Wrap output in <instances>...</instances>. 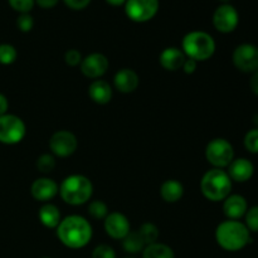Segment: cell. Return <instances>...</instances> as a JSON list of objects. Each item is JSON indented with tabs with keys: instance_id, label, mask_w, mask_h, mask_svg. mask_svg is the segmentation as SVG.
I'll return each mask as SVG.
<instances>
[{
	"instance_id": "20",
	"label": "cell",
	"mask_w": 258,
	"mask_h": 258,
	"mask_svg": "<svg viewBox=\"0 0 258 258\" xmlns=\"http://www.w3.org/2000/svg\"><path fill=\"white\" fill-rule=\"evenodd\" d=\"M184 194L183 184L175 179H169L163 183L160 188V196L166 203H176Z\"/></svg>"
},
{
	"instance_id": "21",
	"label": "cell",
	"mask_w": 258,
	"mask_h": 258,
	"mask_svg": "<svg viewBox=\"0 0 258 258\" xmlns=\"http://www.w3.org/2000/svg\"><path fill=\"white\" fill-rule=\"evenodd\" d=\"M38 217H39L40 223L47 227V228H57L58 224L62 221L58 207L50 203H45L40 207L39 212H38Z\"/></svg>"
},
{
	"instance_id": "41",
	"label": "cell",
	"mask_w": 258,
	"mask_h": 258,
	"mask_svg": "<svg viewBox=\"0 0 258 258\" xmlns=\"http://www.w3.org/2000/svg\"><path fill=\"white\" fill-rule=\"evenodd\" d=\"M219 2H224V3H226V2H228V0H219Z\"/></svg>"
},
{
	"instance_id": "11",
	"label": "cell",
	"mask_w": 258,
	"mask_h": 258,
	"mask_svg": "<svg viewBox=\"0 0 258 258\" xmlns=\"http://www.w3.org/2000/svg\"><path fill=\"white\" fill-rule=\"evenodd\" d=\"M239 23L238 12L231 4H222L213 14V25L218 32L223 34L232 33Z\"/></svg>"
},
{
	"instance_id": "27",
	"label": "cell",
	"mask_w": 258,
	"mask_h": 258,
	"mask_svg": "<svg viewBox=\"0 0 258 258\" xmlns=\"http://www.w3.org/2000/svg\"><path fill=\"white\" fill-rule=\"evenodd\" d=\"M88 213L95 219H105L108 214V208L102 201H93L88 204Z\"/></svg>"
},
{
	"instance_id": "14",
	"label": "cell",
	"mask_w": 258,
	"mask_h": 258,
	"mask_svg": "<svg viewBox=\"0 0 258 258\" xmlns=\"http://www.w3.org/2000/svg\"><path fill=\"white\" fill-rule=\"evenodd\" d=\"M59 191V186L57 185L53 179L49 178H38L33 181L30 186V193L32 197L38 202L48 203L52 201Z\"/></svg>"
},
{
	"instance_id": "2",
	"label": "cell",
	"mask_w": 258,
	"mask_h": 258,
	"mask_svg": "<svg viewBox=\"0 0 258 258\" xmlns=\"http://www.w3.org/2000/svg\"><path fill=\"white\" fill-rule=\"evenodd\" d=\"M216 241L224 251H241L251 242V232L242 222L227 219L217 227Z\"/></svg>"
},
{
	"instance_id": "3",
	"label": "cell",
	"mask_w": 258,
	"mask_h": 258,
	"mask_svg": "<svg viewBox=\"0 0 258 258\" xmlns=\"http://www.w3.org/2000/svg\"><path fill=\"white\" fill-rule=\"evenodd\" d=\"M58 193L64 203L70 206H82L92 197L93 185L87 176L72 174L60 183Z\"/></svg>"
},
{
	"instance_id": "13",
	"label": "cell",
	"mask_w": 258,
	"mask_h": 258,
	"mask_svg": "<svg viewBox=\"0 0 258 258\" xmlns=\"http://www.w3.org/2000/svg\"><path fill=\"white\" fill-rule=\"evenodd\" d=\"M103 227H105L106 233L111 238L121 239V241L131 232L130 222H128L127 217L123 216L122 213H118V212L107 214V217L105 218Z\"/></svg>"
},
{
	"instance_id": "9",
	"label": "cell",
	"mask_w": 258,
	"mask_h": 258,
	"mask_svg": "<svg viewBox=\"0 0 258 258\" xmlns=\"http://www.w3.org/2000/svg\"><path fill=\"white\" fill-rule=\"evenodd\" d=\"M233 64L243 73H253L258 71V47L251 43L239 44L232 55Z\"/></svg>"
},
{
	"instance_id": "30",
	"label": "cell",
	"mask_w": 258,
	"mask_h": 258,
	"mask_svg": "<svg viewBox=\"0 0 258 258\" xmlns=\"http://www.w3.org/2000/svg\"><path fill=\"white\" fill-rule=\"evenodd\" d=\"M8 3L15 12L20 13V14L29 13L35 4L34 0H8Z\"/></svg>"
},
{
	"instance_id": "5",
	"label": "cell",
	"mask_w": 258,
	"mask_h": 258,
	"mask_svg": "<svg viewBox=\"0 0 258 258\" xmlns=\"http://www.w3.org/2000/svg\"><path fill=\"white\" fill-rule=\"evenodd\" d=\"M181 50L188 58L197 62H204L212 58L216 52V42L208 33L203 30H194L183 38Z\"/></svg>"
},
{
	"instance_id": "29",
	"label": "cell",
	"mask_w": 258,
	"mask_h": 258,
	"mask_svg": "<svg viewBox=\"0 0 258 258\" xmlns=\"http://www.w3.org/2000/svg\"><path fill=\"white\" fill-rule=\"evenodd\" d=\"M243 145L251 154H258V127L252 128L244 135Z\"/></svg>"
},
{
	"instance_id": "25",
	"label": "cell",
	"mask_w": 258,
	"mask_h": 258,
	"mask_svg": "<svg viewBox=\"0 0 258 258\" xmlns=\"http://www.w3.org/2000/svg\"><path fill=\"white\" fill-rule=\"evenodd\" d=\"M17 57H18V53L14 45L8 44V43L0 44V64H4V66L12 64V63L15 62Z\"/></svg>"
},
{
	"instance_id": "6",
	"label": "cell",
	"mask_w": 258,
	"mask_h": 258,
	"mask_svg": "<svg viewBox=\"0 0 258 258\" xmlns=\"http://www.w3.org/2000/svg\"><path fill=\"white\" fill-rule=\"evenodd\" d=\"M206 159L213 168H228L234 159V149L228 140L223 138L213 139L206 148Z\"/></svg>"
},
{
	"instance_id": "16",
	"label": "cell",
	"mask_w": 258,
	"mask_h": 258,
	"mask_svg": "<svg viewBox=\"0 0 258 258\" xmlns=\"http://www.w3.org/2000/svg\"><path fill=\"white\" fill-rule=\"evenodd\" d=\"M248 204L244 197L239 194H229L223 201V213L228 219L239 221L242 217H244Z\"/></svg>"
},
{
	"instance_id": "8",
	"label": "cell",
	"mask_w": 258,
	"mask_h": 258,
	"mask_svg": "<svg viewBox=\"0 0 258 258\" xmlns=\"http://www.w3.org/2000/svg\"><path fill=\"white\" fill-rule=\"evenodd\" d=\"M159 10V0H126L125 13L135 23H145L153 19Z\"/></svg>"
},
{
	"instance_id": "1",
	"label": "cell",
	"mask_w": 258,
	"mask_h": 258,
	"mask_svg": "<svg viewBox=\"0 0 258 258\" xmlns=\"http://www.w3.org/2000/svg\"><path fill=\"white\" fill-rule=\"evenodd\" d=\"M57 236L66 247L80 249L90 243L92 238V227L83 217L68 216L58 224Z\"/></svg>"
},
{
	"instance_id": "18",
	"label": "cell",
	"mask_w": 258,
	"mask_h": 258,
	"mask_svg": "<svg viewBox=\"0 0 258 258\" xmlns=\"http://www.w3.org/2000/svg\"><path fill=\"white\" fill-rule=\"evenodd\" d=\"M139 82H140V78L138 73L131 68H122L113 77L116 90L120 91L121 93L134 92L138 88Z\"/></svg>"
},
{
	"instance_id": "10",
	"label": "cell",
	"mask_w": 258,
	"mask_h": 258,
	"mask_svg": "<svg viewBox=\"0 0 258 258\" xmlns=\"http://www.w3.org/2000/svg\"><path fill=\"white\" fill-rule=\"evenodd\" d=\"M78 140L73 133L68 130H59L49 139V149L53 155L58 158H67L77 150Z\"/></svg>"
},
{
	"instance_id": "40",
	"label": "cell",
	"mask_w": 258,
	"mask_h": 258,
	"mask_svg": "<svg viewBox=\"0 0 258 258\" xmlns=\"http://www.w3.org/2000/svg\"><path fill=\"white\" fill-rule=\"evenodd\" d=\"M253 123L256 125V127H258V113H256L253 117Z\"/></svg>"
},
{
	"instance_id": "31",
	"label": "cell",
	"mask_w": 258,
	"mask_h": 258,
	"mask_svg": "<svg viewBox=\"0 0 258 258\" xmlns=\"http://www.w3.org/2000/svg\"><path fill=\"white\" fill-rule=\"evenodd\" d=\"M33 25H34V20H33V17L29 13H23L18 17L17 27L19 28L20 32H30L33 29Z\"/></svg>"
},
{
	"instance_id": "33",
	"label": "cell",
	"mask_w": 258,
	"mask_h": 258,
	"mask_svg": "<svg viewBox=\"0 0 258 258\" xmlns=\"http://www.w3.org/2000/svg\"><path fill=\"white\" fill-rule=\"evenodd\" d=\"M82 59V54L77 49H68L64 53V62L71 67H76V66L81 64Z\"/></svg>"
},
{
	"instance_id": "32",
	"label": "cell",
	"mask_w": 258,
	"mask_h": 258,
	"mask_svg": "<svg viewBox=\"0 0 258 258\" xmlns=\"http://www.w3.org/2000/svg\"><path fill=\"white\" fill-rule=\"evenodd\" d=\"M92 258H116V252L108 244H100L93 249Z\"/></svg>"
},
{
	"instance_id": "37",
	"label": "cell",
	"mask_w": 258,
	"mask_h": 258,
	"mask_svg": "<svg viewBox=\"0 0 258 258\" xmlns=\"http://www.w3.org/2000/svg\"><path fill=\"white\" fill-rule=\"evenodd\" d=\"M249 87H251L252 92L258 96V71L252 73L251 80H249Z\"/></svg>"
},
{
	"instance_id": "26",
	"label": "cell",
	"mask_w": 258,
	"mask_h": 258,
	"mask_svg": "<svg viewBox=\"0 0 258 258\" xmlns=\"http://www.w3.org/2000/svg\"><path fill=\"white\" fill-rule=\"evenodd\" d=\"M37 169L42 174L52 173L55 168V158L52 154H42L39 158L37 159Z\"/></svg>"
},
{
	"instance_id": "36",
	"label": "cell",
	"mask_w": 258,
	"mask_h": 258,
	"mask_svg": "<svg viewBox=\"0 0 258 258\" xmlns=\"http://www.w3.org/2000/svg\"><path fill=\"white\" fill-rule=\"evenodd\" d=\"M34 2L43 9H50V8H54L59 0H34Z\"/></svg>"
},
{
	"instance_id": "4",
	"label": "cell",
	"mask_w": 258,
	"mask_h": 258,
	"mask_svg": "<svg viewBox=\"0 0 258 258\" xmlns=\"http://www.w3.org/2000/svg\"><path fill=\"white\" fill-rule=\"evenodd\" d=\"M232 179L223 169H211L201 180L202 194L211 202H222L231 194Z\"/></svg>"
},
{
	"instance_id": "12",
	"label": "cell",
	"mask_w": 258,
	"mask_h": 258,
	"mask_svg": "<svg viewBox=\"0 0 258 258\" xmlns=\"http://www.w3.org/2000/svg\"><path fill=\"white\" fill-rule=\"evenodd\" d=\"M107 57L102 53H91L81 62V72L91 80H98L108 70Z\"/></svg>"
},
{
	"instance_id": "28",
	"label": "cell",
	"mask_w": 258,
	"mask_h": 258,
	"mask_svg": "<svg viewBox=\"0 0 258 258\" xmlns=\"http://www.w3.org/2000/svg\"><path fill=\"white\" fill-rule=\"evenodd\" d=\"M244 224L249 232L258 233V206H253L247 209L244 214Z\"/></svg>"
},
{
	"instance_id": "34",
	"label": "cell",
	"mask_w": 258,
	"mask_h": 258,
	"mask_svg": "<svg viewBox=\"0 0 258 258\" xmlns=\"http://www.w3.org/2000/svg\"><path fill=\"white\" fill-rule=\"evenodd\" d=\"M68 8L73 10H82L91 3V0H63Z\"/></svg>"
},
{
	"instance_id": "24",
	"label": "cell",
	"mask_w": 258,
	"mask_h": 258,
	"mask_svg": "<svg viewBox=\"0 0 258 258\" xmlns=\"http://www.w3.org/2000/svg\"><path fill=\"white\" fill-rule=\"evenodd\" d=\"M139 234L143 238L145 246L151 243H155L159 239V229L155 224L153 223H144L139 229Z\"/></svg>"
},
{
	"instance_id": "43",
	"label": "cell",
	"mask_w": 258,
	"mask_h": 258,
	"mask_svg": "<svg viewBox=\"0 0 258 258\" xmlns=\"http://www.w3.org/2000/svg\"><path fill=\"white\" fill-rule=\"evenodd\" d=\"M127 258H135V257H127Z\"/></svg>"
},
{
	"instance_id": "35",
	"label": "cell",
	"mask_w": 258,
	"mask_h": 258,
	"mask_svg": "<svg viewBox=\"0 0 258 258\" xmlns=\"http://www.w3.org/2000/svg\"><path fill=\"white\" fill-rule=\"evenodd\" d=\"M197 66H198V62H197V60H194V59H191V58L186 57L185 62H184V64H183L184 73H186V75H191V73L196 72Z\"/></svg>"
},
{
	"instance_id": "22",
	"label": "cell",
	"mask_w": 258,
	"mask_h": 258,
	"mask_svg": "<svg viewBox=\"0 0 258 258\" xmlns=\"http://www.w3.org/2000/svg\"><path fill=\"white\" fill-rule=\"evenodd\" d=\"M143 258H175L171 247L164 243H151L145 246L143 251Z\"/></svg>"
},
{
	"instance_id": "7",
	"label": "cell",
	"mask_w": 258,
	"mask_h": 258,
	"mask_svg": "<svg viewBox=\"0 0 258 258\" xmlns=\"http://www.w3.org/2000/svg\"><path fill=\"white\" fill-rule=\"evenodd\" d=\"M25 133V123L20 117L10 113L0 116V143L14 145L24 139Z\"/></svg>"
},
{
	"instance_id": "19",
	"label": "cell",
	"mask_w": 258,
	"mask_h": 258,
	"mask_svg": "<svg viewBox=\"0 0 258 258\" xmlns=\"http://www.w3.org/2000/svg\"><path fill=\"white\" fill-rule=\"evenodd\" d=\"M88 96L98 105H106L112 98V87L103 80H95L88 87Z\"/></svg>"
},
{
	"instance_id": "23",
	"label": "cell",
	"mask_w": 258,
	"mask_h": 258,
	"mask_svg": "<svg viewBox=\"0 0 258 258\" xmlns=\"http://www.w3.org/2000/svg\"><path fill=\"white\" fill-rule=\"evenodd\" d=\"M122 247L127 253L136 254L139 252H143L145 248L143 238L140 237L139 232H130L125 238L122 239Z\"/></svg>"
},
{
	"instance_id": "39",
	"label": "cell",
	"mask_w": 258,
	"mask_h": 258,
	"mask_svg": "<svg viewBox=\"0 0 258 258\" xmlns=\"http://www.w3.org/2000/svg\"><path fill=\"white\" fill-rule=\"evenodd\" d=\"M106 3H108L112 7H120V5H125L126 0H106Z\"/></svg>"
},
{
	"instance_id": "15",
	"label": "cell",
	"mask_w": 258,
	"mask_h": 258,
	"mask_svg": "<svg viewBox=\"0 0 258 258\" xmlns=\"http://www.w3.org/2000/svg\"><path fill=\"white\" fill-rule=\"evenodd\" d=\"M227 173H228L232 181H236V183H246V181H248L253 176L254 165L247 158L233 159V161L229 164Z\"/></svg>"
},
{
	"instance_id": "42",
	"label": "cell",
	"mask_w": 258,
	"mask_h": 258,
	"mask_svg": "<svg viewBox=\"0 0 258 258\" xmlns=\"http://www.w3.org/2000/svg\"><path fill=\"white\" fill-rule=\"evenodd\" d=\"M42 258H50V257H42Z\"/></svg>"
},
{
	"instance_id": "38",
	"label": "cell",
	"mask_w": 258,
	"mask_h": 258,
	"mask_svg": "<svg viewBox=\"0 0 258 258\" xmlns=\"http://www.w3.org/2000/svg\"><path fill=\"white\" fill-rule=\"evenodd\" d=\"M9 108V102H8V98L5 97L3 93H0V116L5 115Z\"/></svg>"
},
{
	"instance_id": "17",
	"label": "cell",
	"mask_w": 258,
	"mask_h": 258,
	"mask_svg": "<svg viewBox=\"0 0 258 258\" xmlns=\"http://www.w3.org/2000/svg\"><path fill=\"white\" fill-rule=\"evenodd\" d=\"M185 59L186 55L184 54L183 50L176 47L165 48L160 53V57H159V62H160L161 67L166 71H170V72L183 68Z\"/></svg>"
}]
</instances>
